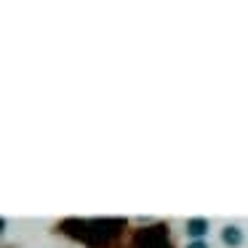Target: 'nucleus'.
I'll return each instance as SVG.
<instances>
[{
	"label": "nucleus",
	"mask_w": 248,
	"mask_h": 248,
	"mask_svg": "<svg viewBox=\"0 0 248 248\" xmlns=\"http://www.w3.org/2000/svg\"><path fill=\"white\" fill-rule=\"evenodd\" d=\"M125 224L128 219L123 216H67L56 224V230L86 248H109L123 235Z\"/></svg>",
	"instance_id": "nucleus-1"
},
{
	"label": "nucleus",
	"mask_w": 248,
	"mask_h": 248,
	"mask_svg": "<svg viewBox=\"0 0 248 248\" xmlns=\"http://www.w3.org/2000/svg\"><path fill=\"white\" fill-rule=\"evenodd\" d=\"M131 248H173L171 237H168V224L152 221L147 227H139L131 237Z\"/></svg>",
	"instance_id": "nucleus-2"
},
{
	"label": "nucleus",
	"mask_w": 248,
	"mask_h": 248,
	"mask_svg": "<svg viewBox=\"0 0 248 248\" xmlns=\"http://www.w3.org/2000/svg\"><path fill=\"white\" fill-rule=\"evenodd\" d=\"M184 230H187V235L192 237V240H203V237L208 235V219H203V216H192V219H187Z\"/></svg>",
	"instance_id": "nucleus-3"
},
{
	"label": "nucleus",
	"mask_w": 248,
	"mask_h": 248,
	"mask_svg": "<svg viewBox=\"0 0 248 248\" xmlns=\"http://www.w3.org/2000/svg\"><path fill=\"white\" fill-rule=\"evenodd\" d=\"M243 240H246V235H243V230L237 224H227L224 230H221V243H224L227 248H240Z\"/></svg>",
	"instance_id": "nucleus-4"
},
{
	"label": "nucleus",
	"mask_w": 248,
	"mask_h": 248,
	"mask_svg": "<svg viewBox=\"0 0 248 248\" xmlns=\"http://www.w3.org/2000/svg\"><path fill=\"white\" fill-rule=\"evenodd\" d=\"M184 248H208V243H205V240H189Z\"/></svg>",
	"instance_id": "nucleus-5"
}]
</instances>
